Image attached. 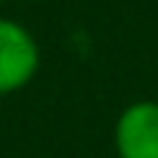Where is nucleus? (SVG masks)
<instances>
[{
    "mask_svg": "<svg viewBox=\"0 0 158 158\" xmlns=\"http://www.w3.org/2000/svg\"><path fill=\"white\" fill-rule=\"evenodd\" d=\"M40 71V44L16 19L0 16V96L25 90Z\"/></svg>",
    "mask_w": 158,
    "mask_h": 158,
    "instance_id": "1",
    "label": "nucleus"
},
{
    "mask_svg": "<svg viewBox=\"0 0 158 158\" xmlns=\"http://www.w3.org/2000/svg\"><path fill=\"white\" fill-rule=\"evenodd\" d=\"M118 158H158V99H133L112 127Z\"/></svg>",
    "mask_w": 158,
    "mask_h": 158,
    "instance_id": "2",
    "label": "nucleus"
},
{
    "mask_svg": "<svg viewBox=\"0 0 158 158\" xmlns=\"http://www.w3.org/2000/svg\"><path fill=\"white\" fill-rule=\"evenodd\" d=\"M31 3H37V0H31Z\"/></svg>",
    "mask_w": 158,
    "mask_h": 158,
    "instance_id": "3",
    "label": "nucleus"
},
{
    "mask_svg": "<svg viewBox=\"0 0 158 158\" xmlns=\"http://www.w3.org/2000/svg\"><path fill=\"white\" fill-rule=\"evenodd\" d=\"M0 3H3V0H0Z\"/></svg>",
    "mask_w": 158,
    "mask_h": 158,
    "instance_id": "4",
    "label": "nucleus"
}]
</instances>
